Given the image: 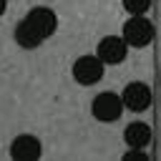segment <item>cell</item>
<instances>
[{
    "label": "cell",
    "mask_w": 161,
    "mask_h": 161,
    "mask_svg": "<svg viewBox=\"0 0 161 161\" xmlns=\"http://www.w3.org/2000/svg\"><path fill=\"white\" fill-rule=\"evenodd\" d=\"M58 28V18L50 8H33L15 28V40L20 48H38L43 40H48Z\"/></svg>",
    "instance_id": "6da1fadb"
},
{
    "label": "cell",
    "mask_w": 161,
    "mask_h": 161,
    "mask_svg": "<svg viewBox=\"0 0 161 161\" xmlns=\"http://www.w3.org/2000/svg\"><path fill=\"white\" fill-rule=\"evenodd\" d=\"M153 35H156L153 23L143 15H133L123 25V43L131 45V48H146L153 40Z\"/></svg>",
    "instance_id": "7a4b0ae2"
},
{
    "label": "cell",
    "mask_w": 161,
    "mask_h": 161,
    "mask_svg": "<svg viewBox=\"0 0 161 161\" xmlns=\"http://www.w3.org/2000/svg\"><path fill=\"white\" fill-rule=\"evenodd\" d=\"M121 111H123V103H121V96L106 91V93H98L91 103V113L93 118L103 121V123H111L116 118H121Z\"/></svg>",
    "instance_id": "3957f363"
},
{
    "label": "cell",
    "mask_w": 161,
    "mask_h": 161,
    "mask_svg": "<svg viewBox=\"0 0 161 161\" xmlns=\"http://www.w3.org/2000/svg\"><path fill=\"white\" fill-rule=\"evenodd\" d=\"M73 78L80 86H93L103 78V63L98 55H80L73 63Z\"/></svg>",
    "instance_id": "277c9868"
},
{
    "label": "cell",
    "mask_w": 161,
    "mask_h": 161,
    "mask_svg": "<svg viewBox=\"0 0 161 161\" xmlns=\"http://www.w3.org/2000/svg\"><path fill=\"white\" fill-rule=\"evenodd\" d=\"M151 88L146 86V83H141V80H136V83H128L126 88H123V96H121V103H123V108H128V111H133V113H141V111H146L148 106H151Z\"/></svg>",
    "instance_id": "5b68a950"
},
{
    "label": "cell",
    "mask_w": 161,
    "mask_h": 161,
    "mask_svg": "<svg viewBox=\"0 0 161 161\" xmlns=\"http://www.w3.org/2000/svg\"><path fill=\"white\" fill-rule=\"evenodd\" d=\"M126 53H128V45H126L123 38H118V35H106V38H101L98 50H96V55L101 58L103 65H106V63H111V65L123 63V60H126Z\"/></svg>",
    "instance_id": "8992f818"
},
{
    "label": "cell",
    "mask_w": 161,
    "mask_h": 161,
    "mask_svg": "<svg viewBox=\"0 0 161 161\" xmlns=\"http://www.w3.org/2000/svg\"><path fill=\"white\" fill-rule=\"evenodd\" d=\"M40 153H43V146L30 133L15 136V141L10 143V156L15 161H35V158H40Z\"/></svg>",
    "instance_id": "52a82bcc"
},
{
    "label": "cell",
    "mask_w": 161,
    "mask_h": 161,
    "mask_svg": "<svg viewBox=\"0 0 161 161\" xmlns=\"http://www.w3.org/2000/svg\"><path fill=\"white\" fill-rule=\"evenodd\" d=\"M123 141L128 143V148H143L151 143V126L148 123H141V121H133L126 126L123 131Z\"/></svg>",
    "instance_id": "ba28073f"
},
{
    "label": "cell",
    "mask_w": 161,
    "mask_h": 161,
    "mask_svg": "<svg viewBox=\"0 0 161 161\" xmlns=\"http://www.w3.org/2000/svg\"><path fill=\"white\" fill-rule=\"evenodd\" d=\"M123 8L131 15H146L151 8V0H123Z\"/></svg>",
    "instance_id": "9c48e42d"
},
{
    "label": "cell",
    "mask_w": 161,
    "mask_h": 161,
    "mask_svg": "<svg viewBox=\"0 0 161 161\" xmlns=\"http://www.w3.org/2000/svg\"><path fill=\"white\" fill-rule=\"evenodd\" d=\"M123 161H148V156L141 151V148H131L123 153Z\"/></svg>",
    "instance_id": "30bf717a"
},
{
    "label": "cell",
    "mask_w": 161,
    "mask_h": 161,
    "mask_svg": "<svg viewBox=\"0 0 161 161\" xmlns=\"http://www.w3.org/2000/svg\"><path fill=\"white\" fill-rule=\"evenodd\" d=\"M5 8H8V0H0V15L5 13Z\"/></svg>",
    "instance_id": "8fae6325"
}]
</instances>
